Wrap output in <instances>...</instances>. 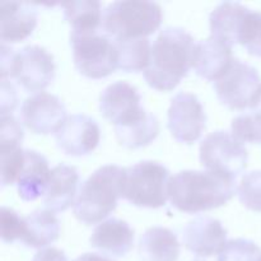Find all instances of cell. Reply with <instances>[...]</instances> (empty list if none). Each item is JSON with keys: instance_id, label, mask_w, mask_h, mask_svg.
I'll return each mask as SVG.
<instances>
[{"instance_id": "cell-37", "label": "cell", "mask_w": 261, "mask_h": 261, "mask_svg": "<svg viewBox=\"0 0 261 261\" xmlns=\"http://www.w3.org/2000/svg\"><path fill=\"white\" fill-rule=\"evenodd\" d=\"M260 261H261V259H260Z\"/></svg>"}, {"instance_id": "cell-28", "label": "cell", "mask_w": 261, "mask_h": 261, "mask_svg": "<svg viewBox=\"0 0 261 261\" xmlns=\"http://www.w3.org/2000/svg\"><path fill=\"white\" fill-rule=\"evenodd\" d=\"M23 165L24 150L22 148H0V181L3 188L18 180Z\"/></svg>"}, {"instance_id": "cell-31", "label": "cell", "mask_w": 261, "mask_h": 261, "mask_svg": "<svg viewBox=\"0 0 261 261\" xmlns=\"http://www.w3.org/2000/svg\"><path fill=\"white\" fill-rule=\"evenodd\" d=\"M24 232V218H20L13 209L2 206L0 209V234L5 244L22 240Z\"/></svg>"}, {"instance_id": "cell-1", "label": "cell", "mask_w": 261, "mask_h": 261, "mask_svg": "<svg viewBox=\"0 0 261 261\" xmlns=\"http://www.w3.org/2000/svg\"><path fill=\"white\" fill-rule=\"evenodd\" d=\"M195 40L180 27H167L158 35L150 51L148 68L143 71L148 86L157 91L175 89L193 68Z\"/></svg>"}, {"instance_id": "cell-34", "label": "cell", "mask_w": 261, "mask_h": 261, "mask_svg": "<svg viewBox=\"0 0 261 261\" xmlns=\"http://www.w3.org/2000/svg\"><path fill=\"white\" fill-rule=\"evenodd\" d=\"M33 261H69L65 252L55 247L40 250L33 257Z\"/></svg>"}, {"instance_id": "cell-22", "label": "cell", "mask_w": 261, "mask_h": 261, "mask_svg": "<svg viewBox=\"0 0 261 261\" xmlns=\"http://www.w3.org/2000/svg\"><path fill=\"white\" fill-rule=\"evenodd\" d=\"M60 223L48 209L35 211L24 218V232L20 241L32 249H42L59 239Z\"/></svg>"}, {"instance_id": "cell-15", "label": "cell", "mask_w": 261, "mask_h": 261, "mask_svg": "<svg viewBox=\"0 0 261 261\" xmlns=\"http://www.w3.org/2000/svg\"><path fill=\"white\" fill-rule=\"evenodd\" d=\"M37 25V10L23 2L0 3V40L2 43L22 42Z\"/></svg>"}, {"instance_id": "cell-29", "label": "cell", "mask_w": 261, "mask_h": 261, "mask_svg": "<svg viewBox=\"0 0 261 261\" xmlns=\"http://www.w3.org/2000/svg\"><path fill=\"white\" fill-rule=\"evenodd\" d=\"M237 194L245 208L261 213V171L246 173L240 182Z\"/></svg>"}, {"instance_id": "cell-3", "label": "cell", "mask_w": 261, "mask_h": 261, "mask_svg": "<svg viewBox=\"0 0 261 261\" xmlns=\"http://www.w3.org/2000/svg\"><path fill=\"white\" fill-rule=\"evenodd\" d=\"M125 170L115 165L98 168L83 182L74 204V214L82 223L97 224L116 209L122 198Z\"/></svg>"}, {"instance_id": "cell-27", "label": "cell", "mask_w": 261, "mask_h": 261, "mask_svg": "<svg viewBox=\"0 0 261 261\" xmlns=\"http://www.w3.org/2000/svg\"><path fill=\"white\" fill-rule=\"evenodd\" d=\"M239 43L250 55L261 58V12L247 10L240 31Z\"/></svg>"}, {"instance_id": "cell-8", "label": "cell", "mask_w": 261, "mask_h": 261, "mask_svg": "<svg viewBox=\"0 0 261 261\" xmlns=\"http://www.w3.org/2000/svg\"><path fill=\"white\" fill-rule=\"evenodd\" d=\"M200 163L206 171L236 178L247 165V150L233 134L218 130L200 144Z\"/></svg>"}, {"instance_id": "cell-25", "label": "cell", "mask_w": 261, "mask_h": 261, "mask_svg": "<svg viewBox=\"0 0 261 261\" xmlns=\"http://www.w3.org/2000/svg\"><path fill=\"white\" fill-rule=\"evenodd\" d=\"M117 142L129 149H138L149 145L160 133V122L158 119L150 112H145L144 116L140 117L133 124L126 126H116Z\"/></svg>"}, {"instance_id": "cell-13", "label": "cell", "mask_w": 261, "mask_h": 261, "mask_svg": "<svg viewBox=\"0 0 261 261\" xmlns=\"http://www.w3.org/2000/svg\"><path fill=\"white\" fill-rule=\"evenodd\" d=\"M99 138L101 132L98 125L92 117L86 115L68 116L55 134L59 149L74 157H82L93 152L98 145Z\"/></svg>"}, {"instance_id": "cell-20", "label": "cell", "mask_w": 261, "mask_h": 261, "mask_svg": "<svg viewBox=\"0 0 261 261\" xmlns=\"http://www.w3.org/2000/svg\"><path fill=\"white\" fill-rule=\"evenodd\" d=\"M249 8L240 3L226 2L219 4L209 17L212 37L233 46L239 43L240 31Z\"/></svg>"}, {"instance_id": "cell-26", "label": "cell", "mask_w": 261, "mask_h": 261, "mask_svg": "<svg viewBox=\"0 0 261 261\" xmlns=\"http://www.w3.org/2000/svg\"><path fill=\"white\" fill-rule=\"evenodd\" d=\"M232 134L240 142L261 144V106H255L232 120Z\"/></svg>"}, {"instance_id": "cell-36", "label": "cell", "mask_w": 261, "mask_h": 261, "mask_svg": "<svg viewBox=\"0 0 261 261\" xmlns=\"http://www.w3.org/2000/svg\"><path fill=\"white\" fill-rule=\"evenodd\" d=\"M195 261H199V260H195Z\"/></svg>"}, {"instance_id": "cell-5", "label": "cell", "mask_w": 261, "mask_h": 261, "mask_svg": "<svg viewBox=\"0 0 261 261\" xmlns=\"http://www.w3.org/2000/svg\"><path fill=\"white\" fill-rule=\"evenodd\" d=\"M170 172L163 165L143 161L125 170L122 198L139 208L157 209L166 204Z\"/></svg>"}, {"instance_id": "cell-14", "label": "cell", "mask_w": 261, "mask_h": 261, "mask_svg": "<svg viewBox=\"0 0 261 261\" xmlns=\"http://www.w3.org/2000/svg\"><path fill=\"white\" fill-rule=\"evenodd\" d=\"M182 241L196 256L209 257L221 254L227 244V229L218 219L199 217L184 228Z\"/></svg>"}, {"instance_id": "cell-12", "label": "cell", "mask_w": 261, "mask_h": 261, "mask_svg": "<svg viewBox=\"0 0 261 261\" xmlns=\"http://www.w3.org/2000/svg\"><path fill=\"white\" fill-rule=\"evenodd\" d=\"M20 116L24 126L35 134H51L63 126L66 109L56 96L46 92L33 94L22 105Z\"/></svg>"}, {"instance_id": "cell-4", "label": "cell", "mask_w": 261, "mask_h": 261, "mask_svg": "<svg viewBox=\"0 0 261 261\" xmlns=\"http://www.w3.org/2000/svg\"><path fill=\"white\" fill-rule=\"evenodd\" d=\"M162 18L154 2H115L105 9L102 30L111 38H143L160 28Z\"/></svg>"}, {"instance_id": "cell-16", "label": "cell", "mask_w": 261, "mask_h": 261, "mask_svg": "<svg viewBox=\"0 0 261 261\" xmlns=\"http://www.w3.org/2000/svg\"><path fill=\"white\" fill-rule=\"evenodd\" d=\"M233 60L231 46L211 36L206 40L196 42L193 68L199 76L216 82L226 73Z\"/></svg>"}, {"instance_id": "cell-6", "label": "cell", "mask_w": 261, "mask_h": 261, "mask_svg": "<svg viewBox=\"0 0 261 261\" xmlns=\"http://www.w3.org/2000/svg\"><path fill=\"white\" fill-rule=\"evenodd\" d=\"M74 65L82 75L102 79L119 69L117 51L111 37L102 33L70 35Z\"/></svg>"}, {"instance_id": "cell-7", "label": "cell", "mask_w": 261, "mask_h": 261, "mask_svg": "<svg viewBox=\"0 0 261 261\" xmlns=\"http://www.w3.org/2000/svg\"><path fill=\"white\" fill-rule=\"evenodd\" d=\"M222 105L229 110H251L261 94V78L254 66L234 59L226 73L214 82Z\"/></svg>"}, {"instance_id": "cell-17", "label": "cell", "mask_w": 261, "mask_h": 261, "mask_svg": "<svg viewBox=\"0 0 261 261\" xmlns=\"http://www.w3.org/2000/svg\"><path fill=\"white\" fill-rule=\"evenodd\" d=\"M91 246L114 257L126 256L134 244V231L125 221L110 218L102 222L92 233Z\"/></svg>"}, {"instance_id": "cell-9", "label": "cell", "mask_w": 261, "mask_h": 261, "mask_svg": "<svg viewBox=\"0 0 261 261\" xmlns=\"http://www.w3.org/2000/svg\"><path fill=\"white\" fill-rule=\"evenodd\" d=\"M12 78L30 93H41L55 78V63L41 46H27L15 54Z\"/></svg>"}, {"instance_id": "cell-30", "label": "cell", "mask_w": 261, "mask_h": 261, "mask_svg": "<svg viewBox=\"0 0 261 261\" xmlns=\"http://www.w3.org/2000/svg\"><path fill=\"white\" fill-rule=\"evenodd\" d=\"M261 250L250 240L236 239L226 244L218 261H260Z\"/></svg>"}, {"instance_id": "cell-23", "label": "cell", "mask_w": 261, "mask_h": 261, "mask_svg": "<svg viewBox=\"0 0 261 261\" xmlns=\"http://www.w3.org/2000/svg\"><path fill=\"white\" fill-rule=\"evenodd\" d=\"M71 35H92L102 27L101 3L93 0H71L61 3Z\"/></svg>"}, {"instance_id": "cell-32", "label": "cell", "mask_w": 261, "mask_h": 261, "mask_svg": "<svg viewBox=\"0 0 261 261\" xmlns=\"http://www.w3.org/2000/svg\"><path fill=\"white\" fill-rule=\"evenodd\" d=\"M23 130L19 122L12 115L0 116V148L20 147Z\"/></svg>"}, {"instance_id": "cell-18", "label": "cell", "mask_w": 261, "mask_h": 261, "mask_svg": "<svg viewBox=\"0 0 261 261\" xmlns=\"http://www.w3.org/2000/svg\"><path fill=\"white\" fill-rule=\"evenodd\" d=\"M79 173L75 167L59 165L51 170L50 181L43 195V204L51 212H64L74 204Z\"/></svg>"}, {"instance_id": "cell-11", "label": "cell", "mask_w": 261, "mask_h": 261, "mask_svg": "<svg viewBox=\"0 0 261 261\" xmlns=\"http://www.w3.org/2000/svg\"><path fill=\"white\" fill-rule=\"evenodd\" d=\"M140 102L142 97L135 87L126 82H115L101 93L99 111L115 126H126L147 112Z\"/></svg>"}, {"instance_id": "cell-21", "label": "cell", "mask_w": 261, "mask_h": 261, "mask_svg": "<svg viewBox=\"0 0 261 261\" xmlns=\"http://www.w3.org/2000/svg\"><path fill=\"white\" fill-rule=\"evenodd\" d=\"M180 244L171 229L152 227L144 232L139 241V257L142 261H177Z\"/></svg>"}, {"instance_id": "cell-2", "label": "cell", "mask_w": 261, "mask_h": 261, "mask_svg": "<svg viewBox=\"0 0 261 261\" xmlns=\"http://www.w3.org/2000/svg\"><path fill=\"white\" fill-rule=\"evenodd\" d=\"M236 191V178L212 171H181L170 178L168 199L177 211L200 213L228 203Z\"/></svg>"}, {"instance_id": "cell-24", "label": "cell", "mask_w": 261, "mask_h": 261, "mask_svg": "<svg viewBox=\"0 0 261 261\" xmlns=\"http://www.w3.org/2000/svg\"><path fill=\"white\" fill-rule=\"evenodd\" d=\"M117 51L119 69L126 73L144 71L149 65L150 46L147 37L143 38H112Z\"/></svg>"}, {"instance_id": "cell-10", "label": "cell", "mask_w": 261, "mask_h": 261, "mask_svg": "<svg viewBox=\"0 0 261 261\" xmlns=\"http://www.w3.org/2000/svg\"><path fill=\"white\" fill-rule=\"evenodd\" d=\"M206 115L198 97L189 92H180L171 101L167 126L177 142H196L205 129Z\"/></svg>"}, {"instance_id": "cell-35", "label": "cell", "mask_w": 261, "mask_h": 261, "mask_svg": "<svg viewBox=\"0 0 261 261\" xmlns=\"http://www.w3.org/2000/svg\"><path fill=\"white\" fill-rule=\"evenodd\" d=\"M74 261H112L110 259H106L103 256H99L97 254H83L79 257H76Z\"/></svg>"}, {"instance_id": "cell-19", "label": "cell", "mask_w": 261, "mask_h": 261, "mask_svg": "<svg viewBox=\"0 0 261 261\" xmlns=\"http://www.w3.org/2000/svg\"><path fill=\"white\" fill-rule=\"evenodd\" d=\"M51 170L42 154L36 150H24V165L17 180L18 195L24 201H33L45 195Z\"/></svg>"}, {"instance_id": "cell-33", "label": "cell", "mask_w": 261, "mask_h": 261, "mask_svg": "<svg viewBox=\"0 0 261 261\" xmlns=\"http://www.w3.org/2000/svg\"><path fill=\"white\" fill-rule=\"evenodd\" d=\"M0 115H12L17 106V93L7 79H2V97H0Z\"/></svg>"}]
</instances>
